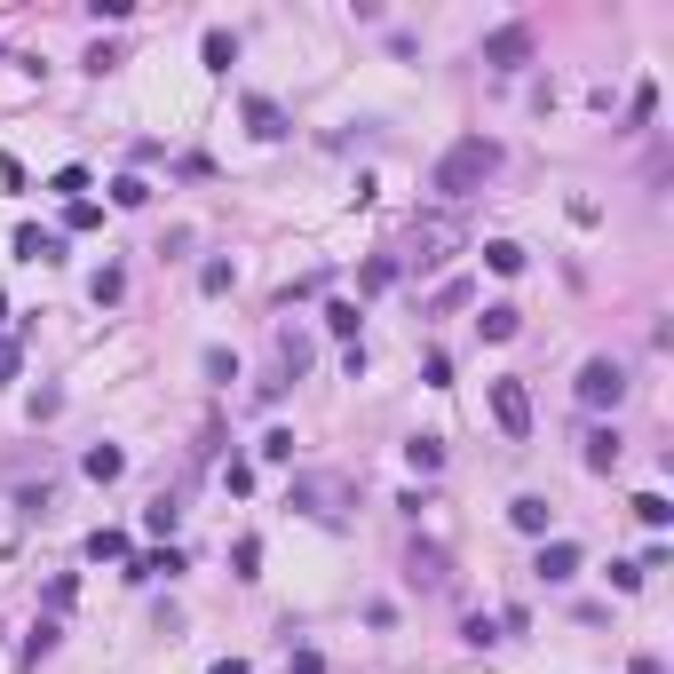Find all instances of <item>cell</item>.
<instances>
[{
  "mask_svg": "<svg viewBox=\"0 0 674 674\" xmlns=\"http://www.w3.org/2000/svg\"><path fill=\"white\" fill-rule=\"evenodd\" d=\"M16 373H24V341H8V334H0V389H8Z\"/></svg>",
  "mask_w": 674,
  "mask_h": 674,
  "instance_id": "f546056e",
  "label": "cell"
},
{
  "mask_svg": "<svg viewBox=\"0 0 674 674\" xmlns=\"http://www.w3.org/2000/svg\"><path fill=\"white\" fill-rule=\"evenodd\" d=\"M548 587H563V579H579V548L571 540H540V563H532Z\"/></svg>",
  "mask_w": 674,
  "mask_h": 674,
  "instance_id": "9c48e42d",
  "label": "cell"
},
{
  "mask_svg": "<svg viewBox=\"0 0 674 674\" xmlns=\"http://www.w3.org/2000/svg\"><path fill=\"white\" fill-rule=\"evenodd\" d=\"M635 516H643V524L659 532V524H667V516H674V508H667V492H643V500H635Z\"/></svg>",
  "mask_w": 674,
  "mask_h": 674,
  "instance_id": "f1b7e54d",
  "label": "cell"
},
{
  "mask_svg": "<svg viewBox=\"0 0 674 674\" xmlns=\"http://www.w3.org/2000/svg\"><path fill=\"white\" fill-rule=\"evenodd\" d=\"M199 286H207V294H230V286H238V270H230L223 254H215V262H207V270H199Z\"/></svg>",
  "mask_w": 674,
  "mask_h": 674,
  "instance_id": "4316f807",
  "label": "cell"
},
{
  "mask_svg": "<svg viewBox=\"0 0 674 674\" xmlns=\"http://www.w3.org/2000/svg\"><path fill=\"white\" fill-rule=\"evenodd\" d=\"M254 563H262V540H238V548H230V571H238V579H254Z\"/></svg>",
  "mask_w": 674,
  "mask_h": 674,
  "instance_id": "d6a6232c",
  "label": "cell"
},
{
  "mask_svg": "<svg viewBox=\"0 0 674 674\" xmlns=\"http://www.w3.org/2000/svg\"><path fill=\"white\" fill-rule=\"evenodd\" d=\"M286 508H302V516H318V524H349L357 484H349L341 468H302V476L286 484Z\"/></svg>",
  "mask_w": 674,
  "mask_h": 674,
  "instance_id": "7a4b0ae2",
  "label": "cell"
},
{
  "mask_svg": "<svg viewBox=\"0 0 674 674\" xmlns=\"http://www.w3.org/2000/svg\"><path fill=\"white\" fill-rule=\"evenodd\" d=\"M587 468H595V476L619 468V429H587Z\"/></svg>",
  "mask_w": 674,
  "mask_h": 674,
  "instance_id": "9a60e30c",
  "label": "cell"
},
{
  "mask_svg": "<svg viewBox=\"0 0 674 674\" xmlns=\"http://www.w3.org/2000/svg\"><path fill=\"white\" fill-rule=\"evenodd\" d=\"M484 262H492L500 278H516V270H524V246H516V238H492V246H484Z\"/></svg>",
  "mask_w": 674,
  "mask_h": 674,
  "instance_id": "7402d4cb",
  "label": "cell"
},
{
  "mask_svg": "<svg viewBox=\"0 0 674 674\" xmlns=\"http://www.w3.org/2000/svg\"><path fill=\"white\" fill-rule=\"evenodd\" d=\"M500 159H508V151H500L492 135H460V143H452L445 159H437V175H429V191H437L445 207H460V199H476V191H484V183L500 175Z\"/></svg>",
  "mask_w": 674,
  "mask_h": 674,
  "instance_id": "6da1fadb",
  "label": "cell"
},
{
  "mask_svg": "<svg viewBox=\"0 0 674 674\" xmlns=\"http://www.w3.org/2000/svg\"><path fill=\"white\" fill-rule=\"evenodd\" d=\"M508 524L532 532V540H548V532H556V508H548L540 492H516V500H508Z\"/></svg>",
  "mask_w": 674,
  "mask_h": 674,
  "instance_id": "ba28073f",
  "label": "cell"
},
{
  "mask_svg": "<svg viewBox=\"0 0 674 674\" xmlns=\"http://www.w3.org/2000/svg\"><path fill=\"white\" fill-rule=\"evenodd\" d=\"M64 223H72V230H96V223H104V207H96V199H72V207H64Z\"/></svg>",
  "mask_w": 674,
  "mask_h": 674,
  "instance_id": "4dcf8cb0",
  "label": "cell"
},
{
  "mask_svg": "<svg viewBox=\"0 0 674 674\" xmlns=\"http://www.w3.org/2000/svg\"><path fill=\"white\" fill-rule=\"evenodd\" d=\"M199 56H207V72H230V64H238V32H223V24H215V32L199 40Z\"/></svg>",
  "mask_w": 674,
  "mask_h": 674,
  "instance_id": "2e32d148",
  "label": "cell"
},
{
  "mask_svg": "<svg viewBox=\"0 0 674 674\" xmlns=\"http://www.w3.org/2000/svg\"><path fill=\"white\" fill-rule=\"evenodd\" d=\"M48 191H56V199H64V207H72V199H80V191H88V167H56V175H48Z\"/></svg>",
  "mask_w": 674,
  "mask_h": 674,
  "instance_id": "603a6c76",
  "label": "cell"
},
{
  "mask_svg": "<svg viewBox=\"0 0 674 674\" xmlns=\"http://www.w3.org/2000/svg\"><path fill=\"white\" fill-rule=\"evenodd\" d=\"M215 674H246V659H215Z\"/></svg>",
  "mask_w": 674,
  "mask_h": 674,
  "instance_id": "d590c367",
  "label": "cell"
},
{
  "mask_svg": "<svg viewBox=\"0 0 674 674\" xmlns=\"http://www.w3.org/2000/svg\"><path fill=\"white\" fill-rule=\"evenodd\" d=\"M80 468H88L96 484H112L119 468H127V452H119V445H88V460H80Z\"/></svg>",
  "mask_w": 674,
  "mask_h": 674,
  "instance_id": "ffe728a7",
  "label": "cell"
},
{
  "mask_svg": "<svg viewBox=\"0 0 674 674\" xmlns=\"http://www.w3.org/2000/svg\"><path fill=\"white\" fill-rule=\"evenodd\" d=\"M484 64H492V72H524V64H532V32H524V24L484 32Z\"/></svg>",
  "mask_w": 674,
  "mask_h": 674,
  "instance_id": "5b68a950",
  "label": "cell"
},
{
  "mask_svg": "<svg viewBox=\"0 0 674 674\" xmlns=\"http://www.w3.org/2000/svg\"><path fill=\"white\" fill-rule=\"evenodd\" d=\"M88 563H127V532H112V524L88 532Z\"/></svg>",
  "mask_w": 674,
  "mask_h": 674,
  "instance_id": "44dd1931",
  "label": "cell"
},
{
  "mask_svg": "<svg viewBox=\"0 0 674 674\" xmlns=\"http://www.w3.org/2000/svg\"><path fill=\"white\" fill-rule=\"evenodd\" d=\"M405 579H413L421 595H437V587H452V556L437 548V540H413V556H405Z\"/></svg>",
  "mask_w": 674,
  "mask_h": 674,
  "instance_id": "52a82bcc",
  "label": "cell"
},
{
  "mask_svg": "<svg viewBox=\"0 0 674 674\" xmlns=\"http://www.w3.org/2000/svg\"><path fill=\"white\" fill-rule=\"evenodd\" d=\"M476 334H484V341H516V334H524V310H516V302H492V310L476 318Z\"/></svg>",
  "mask_w": 674,
  "mask_h": 674,
  "instance_id": "7c38bea8",
  "label": "cell"
},
{
  "mask_svg": "<svg viewBox=\"0 0 674 674\" xmlns=\"http://www.w3.org/2000/svg\"><path fill=\"white\" fill-rule=\"evenodd\" d=\"M88 294H96V310H112L119 294H127V270H119V262H104V270L88 278Z\"/></svg>",
  "mask_w": 674,
  "mask_h": 674,
  "instance_id": "ac0fdd59",
  "label": "cell"
},
{
  "mask_svg": "<svg viewBox=\"0 0 674 674\" xmlns=\"http://www.w3.org/2000/svg\"><path fill=\"white\" fill-rule=\"evenodd\" d=\"M326 334H341V341L357 334V302H326Z\"/></svg>",
  "mask_w": 674,
  "mask_h": 674,
  "instance_id": "83f0119b",
  "label": "cell"
},
{
  "mask_svg": "<svg viewBox=\"0 0 674 674\" xmlns=\"http://www.w3.org/2000/svg\"><path fill=\"white\" fill-rule=\"evenodd\" d=\"M175 524H183V492H159V500L143 508V532H159V540H167Z\"/></svg>",
  "mask_w": 674,
  "mask_h": 674,
  "instance_id": "4fadbf2b",
  "label": "cell"
},
{
  "mask_svg": "<svg viewBox=\"0 0 674 674\" xmlns=\"http://www.w3.org/2000/svg\"><path fill=\"white\" fill-rule=\"evenodd\" d=\"M302 365H310V341H302L294 326H286V334H278V373H270V381H294Z\"/></svg>",
  "mask_w": 674,
  "mask_h": 674,
  "instance_id": "5bb4252c",
  "label": "cell"
},
{
  "mask_svg": "<svg viewBox=\"0 0 674 674\" xmlns=\"http://www.w3.org/2000/svg\"><path fill=\"white\" fill-rule=\"evenodd\" d=\"M571 389H579V405H587V413H603V405H619V397H627V365H619V357H587Z\"/></svg>",
  "mask_w": 674,
  "mask_h": 674,
  "instance_id": "277c9868",
  "label": "cell"
},
{
  "mask_svg": "<svg viewBox=\"0 0 674 674\" xmlns=\"http://www.w3.org/2000/svg\"><path fill=\"white\" fill-rule=\"evenodd\" d=\"M246 127H254V143H286V112L270 96H246Z\"/></svg>",
  "mask_w": 674,
  "mask_h": 674,
  "instance_id": "30bf717a",
  "label": "cell"
},
{
  "mask_svg": "<svg viewBox=\"0 0 674 674\" xmlns=\"http://www.w3.org/2000/svg\"><path fill=\"white\" fill-rule=\"evenodd\" d=\"M405 460H413L421 476H437V468H445V437H405Z\"/></svg>",
  "mask_w": 674,
  "mask_h": 674,
  "instance_id": "d6986e66",
  "label": "cell"
},
{
  "mask_svg": "<svg viewBox=\"0 0 674 674\" xmlns=\"http://www.w3.org/2000/svg\"><path fill=\"white\" fill-rule=\"evenodd\" d=\"M254 452H262V460H294V429H270Z\"/></svg>",
  "mask_w": 674,
  "mask_h": 674,
  "instance_id": "836d02e7",
  "label": "cell"
},
{
  "mask_svg": "<svg viewBox=\"0 0 674 674\" xmlns=\"http://www.w3.org/2000/svg\"><path fill=\"white\" fill-rule=\"evenodd\" d=\"M112 207H151V183H143V175H119V183H112Z\"/></svg>",
  "mask_w": 674,
  "mask_h": 674,
  "instance_id": "484cf974",
  "label": "cell"
},
{
  "mask_svg": "<svg viewBox=\"0 0 674 674\" xmlns=\"http://www.w3.org/2000/svg\"><path fill=\"white\" fill-rule=\"evenodd\" d=\"M16 262H64V238H56V230H16Z\"/></svg>",
  "mask_w": 674,
  "mask_h": 674,
  "instance_id": "8fae6325",
  "label": "cell"
},
{
  "mask_svg": "<svg viewBox=\"0 0 674 674\" xmlns=\"http://www.w3.org/2000/svg\"><path fill=\"white\" fill-rule=\"evenodd\" d=\"M627 674H667V667H659V659H635V667H627Z\"/></svg>",
  "mask_w": 674,
  "mask_h": 674,
  "instance_id": "e575fe53",
  "label": "cell"
},
{
  "mask_svg": "<svg viewBox=\"0 0 674 674\" xmlns=\"http://www.w3.org/2000/svg\"><path fill=\"white\" fill-rule=\"evenodd\" d=\"M175 571H183V556H175V548H151V556L127 563V579H175Z\"/></svg>",
  "mask_w": 674,
  "mask_h": 674,
  "instance_id": "e0dca14e",
  "label": "cell"
},
{
  "mask_svg": "<svg viewBox=\"0 0 674 674\" xmlns=\"http://www.w3.org/2000/svg\"><path fill=\"white\" fill-rule=\"evenodd\" d=\"M460 246H468L460 215H421V223H413V238H405V254H397V270H445Z\"/></svg>",
  "mask_w": 674,
  "mask_h": 674,
  "instance_id": "3957f363",
  "label": "cell"
},
{
  "mask_svg": "<svg viewBox=\"0 0 674 674\" xmlns=\"http://www.w3.org/2000/svg\"><path fill=\"white\" fill-rule=\"evenodd\" d=\"M397 278H405L397 254H373V262H365V294H381V286H397Z\"/></svg>",
  "mask_w": 674,
  "mask_h": 674,
  "instance_id": "cb8c5ba5",
  "label": "cell"
},
{
  "mask_svg": "<svg viewBox=\"0 0 674 674\" xmlns=\"http://www.w3.org/2000/svg\"><path fill=\"white\" fill-rule=\"evenodd\" d=\"M48 651H56V619H40V627H32V635H24V667H40V659H48Z\"/></svg>",
  "mask_w": 674,
  "mask_h": 674,
  "instance_id": "d4e9b609",
  "label": "cell"
},
{
  "mask_svg": "<svg viewBox=\"0 0 674 674\" xmlns=\"http://www.w3.org/2000/svg\"><path fill=\"white\" fill-rule=\"evenodd\" d=\"M492 421H500L516 445L532 437V397H524V381H492Z\"/></svg>",
  "mask_w": 674,
  "mask_h": 674,
  "instance_id": "8992f818",
  "label": "cell"
},
{
  "mask_svg": "<svg viewBox=\"0 0 674 674\" xmlns=\"http://www.w3.org/2000/svg\"><path fill=\"white\" fill-rule=\"evenodd\" d=\"M421 381H429V389H452V357H445V349H429V365H421Z\"/></svg>",
  "mask_w": 674,
  "mask_h": 674,
  "instance_id": "1f68e13d",
  "label": "cell"
}]
</instances>
